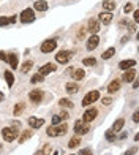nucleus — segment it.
Here are the masks:
<instances>
[{"mask_svg":"<svg viewBox=\"0 0 139 155\" xmlns=\"http://www.w3.org/2000/svg\"><path fill=\"white\" fill-rule=\"evenodd\" d=\"M55 70H57V65H54V63H46V65H43V67L40 68L38 74H41V76H46V74H49V73L55 71Z\"/></svg>","mask_w":139,"mask_h":155,"instance_id":"nucleus-11","label":"nucleus"},{"mask_svg":"<svg viewBox=\"0 0 139 155\" xmlns=\"http://www.w3.org/2000/svg\"><path fill=\"white\" fill-rule=\"evenodd\" d=\"M115 6H117V2H114V0H103V10L112 11L115 10Z\"/></svg>","mask_w":139,"mask_h":155,"instance_id":"nucleus-17","label":"nucleus"},{"mask_svg":"<svg viewBox=\"0 0 139 155\" xmlns=\"http://www.w3.org/2000/svg\"><path fill=\"white\" fill-rule=\"evenodd\" d=\"M29 98H30L32 103H41V100H43V92L38 89H33V90H30Z\"/></svg>","mask_w":139,"mask_h":155,"instance_id":"nucleus-9","label":"nucleus"},{"mask_svg":"<svg viewBox=\"0 0 139 155\" xmlns=\"http://www.w3.org/2000/svg\"><path fill=\"white\" fill-rule=\"evenodd\" d=\"M65 89H66V92L68 94H76L79 90V86L76 82H66L65 84Z\"/></svg>","mask_w":139,"mask_h":155,"instance_id":"nucleus-20","label":"nucleus"},{"mask_svg":"<svg viewBox=\"0 0 139 155\" xmlns=\"http://www.w3.org/2000/svg\"><path fill=\"white\" fill-rule=\"evenodd\" d=\"M106 139H108V141H114V139H115V133H114L112 130L106 131Z\"/></svg>","mask_w":139,"mask_h":155,"instance_id":"nucleus-34","label":"nucleus"},{"mask_svg":"<svg viewBox=\"0 0 139 155\" xmlns=\"http://www.w3.org/2000/svg\"><path fill=\"white\" fill-rule=\"evenodd\" d=\"M111 103H112V100H111L109 97H104V98H103V104H106V106H109Z\"/></svg>","mask_w":139,"mask_h":155,"instance_id":"nucleus-38","label":"nucleus"},{"mask_svg":"<svg viewBox=\"0 0 139 155\" xmlns=\"http://www.w3.org/2000/svg\"><path fill=\"white\" fill-rule=\"evenodd\" d=\"M119 89H120V81H112V82H109V86H108V92L115 94Z\"/></svg>","mask_w":139,"mask_h":155,"instance_id":"nucleus-21","label":"nucleus"},{"mask_svg":"<svg viewBox=\"0 0 139 155\" xmlns=\"http://www.w3.org/2000/svg\"><path fill=\"white\" fill-rule=\"evenodd\" d=\"M98 98H100V92L98 90H92V92H89L84 98H82V106H89L90 103H95Z\"/></svg>","mask_w":139,"mask_h":155,"instance_id":"nucleus-4","label":"nucleus"},{"mask_svg":"<svg viewBox=\"0 0 139 155\" xmlns=\"http://www.w3.org/2000/svg\"><path fill=\"white\" fill-rule=\"evenodd\" d=\"M55 48H57V40H46V41H43V45H41V52L49 54Z\"/></svg>","mask_w":139,"mask_h":155,"instance_id":"nucleus-6","label":"nucleus"},{"mask_svg":"<svg viewBox=\"0 0 139 155\" xmlns=\"http://www.w3.org/2000/svg\"><path fill=\"white\" fill-rule=\"evenodd\" d=\"M123 125H125V119H117V120L114 122V125H112V130L114 133H117V131H120L122 128H123Z\"/></svg>","mask_w":139,"mask_h":155,"instance_id":"nucleus-22","label":"nucleus"},{"mask_svg":"<svg viewBox=\"0 0 139 155\" xmlns=\"http://www.w3.org/2000/svg\"><path fill=\"white\" fill-rule=\"evenodd\" d=\"M87 30L92 33V35H96L100 32V21H96V19H90L89 21V27H87Z\"/></svg>","mask_w":139,"mask_h":155,"instance_id":"nucleus-12","label":"nucleus"},{"mask_svg":"<svg viewBox=\"0 0 139 155\" xmlns=\"http://www.w3.org/2000/svg\"><path fill=\"white\" fill-rule=\"evenodd\" d=\"M89 130H90V125H89V124L82 122V120H76V122H74V133H76L78 136L86 135V133H89Z\"/></svg>","mask_w":139,"mask_h":155,"instance_id":"nucleus-3","label":"nucleus"},{"mask_svg":"<svg viewBox=\"0 0 139 155\" xmlns=\"http://www.w3.org/2000/svg\"><path fill=\"white\" fill-rule=\"evenodd\" d=\"M29 125L30 128H40V127L44 125V119H38V117H29Z\"/></svg>","mask_w":139,"mask_h":155,"instance_id":"nucleus-14","label":"nucleus"},{"mask_svg":"<svg viewBox=\"0 0 139 155\" xmlns=\"http://www.w3.org/2000/svg\"><path fill=\"white\" fill-rule=\"evenodd\" d=\"M71 52L70 51H62V52H57V55H55V60H57L59 63H68L70 59H71Z\"/></svg>","mask_w":139,"mask_h":155,"instance_id":"nucleus-8","label":"nucleus"},{"mask_svg":"<svg viewBox=\"0 0 139 155\" xmlns=\"http://www.w3.org/2000/svg\"><path fill=\"white\" fill-rule=\"evenodd\" d=\"M134 78H136V70L134 68H130V70H125V73L122 76V81L131 82V81H134Z\"/></svg>","mask_w":139,"mask_h":155,"instance_id":"nucleus-13","label":"nucleus"},{"mask_svg":"<svg viewBox=\"0 0 139 155\" xmlns=\"http://www.w3.org/2000/svg\"><path fill=\"white\" fill-rule=\"evenodd\" d=\"M100 22H103V25H109L111 21H112V15H111V11H104L100 15Z\"/></svg>","mask_w":139,"mask_h":155,"instance_id":"nucleus-16","label":"nucleus"},{"mask_svg":"<svg viewBox=\"0 0 139 155\" xmlns=\"http://www.w3.org/2000/svg\"><path fill=\"white\" fill-rule=\"evenodd\" d=\"M43 79H44V78L41 76V74H38V73H37V74H33V78H32L30 81H32L33 84H37V82H41V81H43Z\"/></svg>","mask_w":139,"mask_h":155,"instance_id":"nucleus-32","label":"nucleus"},{"mask_svg":"<svg viewBox=\"0 0 139 155\" xmlns=\"http://www.w3.org/2000/svg\"><path fill=\"white\" fill-rule=\"evenodd\" d=\"M60 119H63V120H66V119H70V114H68V112L66 111H63V112H60Z\"/></svg>","mask_w":139,"mask_h":155,"instance_id":"nucleus-37","label":"nucleus"},{"mask_svg":"<svg viewBox=\"0 0 139 155\" xmlns=\"http://www.w3.org/2000/svg\"><path fill=\"white\" fill-rule=\"evenodd\" d=\"M33 8L37 10V11H46L47 10V3L44 2V0H38V2H35Z\"/></svg>","mask_w":139,"mask_h":155,"instance_id":"nucleus-23","label":"nucleus"},{"mask_svg":"<svg viewBox=\"0 0 139 155\" xmlns=\"http://www.w3.org/2000/svg\"><path fill=\"white\" fill-rule=\"evenodd\" d=\"M24 109H25V103H22V101H21V103H16L15 109H13V114H15V116H19Z\"/></svg>","mask_w":139,"mask_h":155,"instance_id":"nucleus-26","label":"nucleus"},{"mask_svg":"<svg viewBox=\"0 0 139 155\" xmlns=\"http://www.w3.org/2000/svg\"><path fill=\"white\" fill-rule=\"evenodd\" d=\"M0 147H2V144H0Z\"/></svg>","mask_w":139,"mask_h":155,"instance_id":"nucleus-50","label":"nucleus"},{"mask_svg":"<svg viewBox=\"0 0 139 155\" xmlns=\"http://www.w3.org/2000/svg\"><path fill=\"white\" fill-rule=\"evenodd\" d=\"M136 65V60H133V59H130V60H122L120 63H119V67L122 68V70H130V68H133Z\"/></svg>","mask_w":139,"mask_h":155,"instance_id":"nucleus-18","label":"nucleus"},{"mask_svg":"<svg viewBox=\"0 0 139 155\" xmlns=\"http://www.w3.org/2000/svg\"><path fill=\"white\" fill-rule=\"evenodd\" d=\"M59 104L62 108H73V101L68 100V98H62V100L59 101Z\"/></svg>","mask_w":139,"mask_h":155,"instance_id":"nucleus-30","label":"nucleus"},{"mask_svg":"<svg viewBox=\"0 0 139 155\" xmlns=\"http://www.w3.org/2000/svg\"><path fill=\"white\" fill-rule=\"evenodd\" d=\"M68 131V125L66 124H60V125H51L49 128L46 130L47 136H63Z\"/></svg>","mask_w":139,"mask_h":155,"instance_id":"nucleus-1","label":"nucleus"},{"mask_svg":"<svg viewBox=\"0 0 139 155\" xmlns=\"http://www.w3.org/2000/svg\"><path fill=\"white\" fill-rule=\"evenodd\" d=\"M134 22H139V10L134 11Z\"/></svg>","mask_w":139,"mask_h":155,"instance_id":"nucleus-43","label":"nucleus"},{"mask_svg":"<svg viewBox=\"0 0 139 155\" xmlns=\"http://www.w3.org/2000/svg\"><path fill=\"white\" fill-rule=\"evenodd\" d=\"M52 155H57V152H54V153H52Z\"/></svg>","mask_w":139,"mask_h":155,"instance_id":"nucleus-49","label":"nucleus"},{"mask_svg":"<svg viewBox=\"0 0 139 155\" xmlns=\"http://www.w3.org/2000/svg\"><path fill=\"white\" fill-rule=\"evenodd\" d=\"M41 150H43V153H44V155H51V152H52V147H51V144H46V146H44Z\"/></svg>","mask_w":139,"mask_h":155,"instance_id":"nucleus-33","label":"nucleus"},{"mask_svg":"<svg viewBox=\"0 0 139 155\" xmlns=\"http://www.w3.org/2000/svg\"><path fill=\"white\" fill-rule=\"evenodd\" d=\"M3 98H5V97H3V94H2V92H0V103H2V101H3Z\"/></svg>","mask_w":139,"mask_h":155,"instance_id":"nucleus-47","label":"nucleus"},{"mask_svg":"<svg viewBox=\"0 0 139 155\" xmlns=\"http://www.w3.org/2000/svg\"><path fill=\"white\" fill-rule=\"evenodd\" d=\"M16 22V16H11L10 18V24H15Z\"/></svg>","mask_w":139,"mask_h":155,"instance_id":"nucleus-46","label":"nucleus"},{"mask_svg":"<svg viewBox=\"0 0 139 155\" xmlns=\"http://www.w3.org/2000/svg\"><path fill=\"white\" fill-rule=\"evenodd\" d=\"M114 54H115V49H114V48H109L106 52H103V55H101V57H103V60H108V59H111V57H112Z\"/></svg>","mask_w":139,"mask_h":155,"instance_id":"nucleus-28","label":"nucleus"},{"mask_svg":"<svg viewBox=\"0 0 139 155\" xmlns=\"http://www.w3.org/2000/svg\"><path fill=\"white\" fill-rule=\"evenodd\" d=\"M0 59H2V60H6V62H8V55H6L5 52H0Z\"/></svg>","mask_w":139,"mask_h":155,"instance_id":"nucleus-41","label":"nucleus"},{"mask_svg":"<svg viewBox=\"0 0 139 155\" xmlns=\"http://www.w3.org/2000/svg\"><path fill=\"white\" fill-rule=\"evenodd\" d=\"M131 10H133V5H131V3H127V5H125V8H123L125 13H130Z\"/></svg>","mask_w":139,"mask_h":155,"instance_id":"nucleus-39","label":"nucleus"},{"mask_svg":"<svg viewBox=\"0 0 139 155\" xmlns=\"http://www.w3.org/2000/svg\"><path fill=\"white\" fill-rule=\"evenodd\" d=\"M10 24V18H0V27H5V25H8Z\"/></svg>","mask_w":139,"mask_h":155,"instance_id":"nucleus-35","label":"nucleus"},{"mask_svg":"<svg viewBox=\"0 0 139 155\" xmlns=\"http://www.w3.org/2000/svg\"><path fill=\"white\" fill-rule=\"evenodd\" d=\"M32 65H33V62H30V60H25V62L22 63V67H21V71H22V73H27V71H30Z\"/></svg>","mask_w":139,"mask_h":155,"instance_id":"nucleus-29","label":"nucleus"},{"mask_svg":"<svg viewBox=\"0 0 139 155\" xmlns=\"http://www.w3.org/2000/svg\"><path fill=\"white\" fill-rule=\"evenodd\" d=\"M79 143H81V138L76 135V136H73L71 139H70L68 147H70V149H74V147H78V146H79Z\"/></svg>","mask_w":139,"mask_h":155,"instance_id":"nucleus-24","label":"nucleus"},{"mask_svg":"<svg viewBox=\"0 0 139 155\" xmlns=\"http://www.w3.org/2000/svg\"><path fill=\"white\" fill-rule=\"evenodd\" d=\"M84 76H86V73H84V70H82V68H76V70L71 71V78H73L74 82L82 81V79H84Z\"/></svg>","mask_w":139,"mask_h":155,"instance_id":"nucleus-15","label":"nucleus"},{"mask_svg":"<svg viewBox=\"0 0 139 155\" xmlns=\"http://www.w3.org/2000/svg\"><path fill=\"white\" fill-rule=\"evenodd\" d=\"M5 79H6L8 87H13V84H15V76H13L11 71H5Z\"/></svg>","mask_w":139,"mask_h":155,"instance_id":"nucleus-27","label":"nucleus"},{"mask_svg":"<svg viewBox=\"0 0 139 155\" xmlns=\"http://www.w3.org/2000/svg\"><path fill=\"white\" fill-rule=\"evenodd\" d=\"M2 136H3L5 141L13 143V141L18 138V128H11V127H8V128H2Z\"/></svg>","mask_w":139,"mask_h":155,"instance_id":"nucleus-2","label":"nucleus"},{"mask_svg":"<svg viewBox=\"0 0 139 155\" xmlns=\"http://www.w3.org/2000/svg\"><path fill=\"white\" fill-rule=\"evenodd\" d=\"M8 63H10V67L11 68H18V63H19V59H18V55L15 54V52H11L10 55H8Z\"/></svg>","mask_w":139,"mask_h":155,"instance_id":"nucleus-19","label":"nucleus"},{"mask_svg":"<svg viewBox=\"0 0 139 155\" xmlns=\"http://www.w3.org/2000/svg\"><path fill=\"white\" fill-rule=\"evenodd\" d=\"M134 152H136V147H133V149H130L127 153H125V155H134Z\"/></svg>","mask_w":139,"mask_h":155,"instance_id":"nucleus-44","label":"nucleus"},{"mask_svg":"<svg viewBox=\"0 0 139 155\" xmlns=\"http://www.w3.org/2000/svg\"><path fill=\"white\" fill-rule=\"evenodd\" d=\"M82 63H84V65H87V67H93L95 63H96V60H95L93 57H87V59L82 60Z\"/></svg>","mask_w":139,"mask_h":155,"instance_id":"nucleus-31","label":"nucleus"},{"mask_svg":"<svg viewBox=\"0 0 139 155\" xmlns=\"http://www.w3.org/2000/svg\"><path fill=\"white\" fill-rule=\"evenodd\" d=\"M33 21H35V13H33L32 8H27L21 13V22L22 24H30Z\"/></svg>","mask_w":139,"mask_h":155,"instance_id":"nucleus-5","label":"nucleus"},{"mask_svg":"<svg viewBox=\"0 0 139 155\" xmlns=\"http://www.w3.org/2000/svg\"><path fill=\"white\" fill-rule=\"evenodd\" d=\"M133 120L137 124L139 122V112H134V114H133Z\"/></svg>","mask_w":139,"mask_h":155,"instance_id":"nucleus-42","label":"nucleus"},{"mask_svg":"<svg viewBox=\"0 0 139 155\" xmlns=\"http://www.w3.org/2000/svg\"><path fill=\"white\" fill-rule=\"evenodd\" d=\"M81 155H92V152H90V149H82Z\"/></svg>","mask_w":139,"mask_h":155,"instance_id":"nucleus-40","label":"nucleus"},{"mask_svg":"<svg viewBox=\"0 0 139 155\" xmlns=\"http://www.w3.org/2000/svg\"><path fill=\"white\" fill-rule=\"evenodd\" d=\"M98 116V111H96L95 108H90L84 112V117H82V122H86V124H90V122H93L95 120V117Z\"/></svg>","mask_w":139,"mask_h":155,"instance_id":"nucleus-7","label":"nucleus"},{"mask_svg":"<svg viewBox=\"0 0 139 155\" xmlns=\"http://www.w3.org/2000/svg\"><path fill=\"white\" fill-rule=\"evenodd\" d=\"M32 135H33V131L32 130H25V131H22V135L19 136V143H25L29 138H32Z\"/></svg>","mask_w":139,"mask_h":155,"instance_id":"nucleus-25","label":"nucleus"},{"mask_svg":"<svg viewBox=\"0 0 139 155\" xmlns=\"http://www.w3.org/2000/svg\"><path fill=\"white\" fill-rule=\"evenodd\" d=\"M86 35V29H81V32H79V38H82Z\"/></svg>","mask_w":139,"mask_h":155,"instance_id":"nucleus-45","label":"nucleus"},{"mask_svg":"<svg viewBox=\"0 0 139 155\" xmlns=\"http://www.w3.org/2000/svg\"><path fill=\"white\" fill-rule=\"evenodd\" d=\"M35 155H44V153H43V150H38V152L35 153Z\"/></svg>","mask_w":139,"mask_h":155,"instance_id":"nucleus-48","label":"nucleus"},{"mask_svg":"<svg viewBox=\"0 0 139 155\" xmlns=\"http://www.w3.org/2000/svg\"><path fill=\"white\" fill-rule=\"evenodd\" d=\"M98 45H100V37H98V35H90V38L87 40V49H89V51L96 49Z\"/></svg>","mask_w":139,"mask_h":155,"instance_id":"nucleus-10","label":"nucleus"},{"mask_svg":"<svg viewBox=\"0 0 139 155\" xmlns=\"http://www.w3.org/2000/svg\"><path fill=\"white\" fill-rule=\"evenodd\" d=\"M62 120V119H60V116H54L52 117V125H59V122Z\"/></svg>","mask_w":139,"mask_h":155,"instance_id":"nucleus-36","label":"nucleus"}]
</instances>
